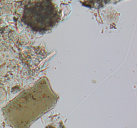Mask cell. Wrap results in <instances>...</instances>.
I'll return each instance as SVG.
<instances>
[{"mask_svg": "<svg viewBox=\"0 0 137 128\" xmlns=\"http://www.w3.org/2000/svg\"><path fill=\"white\" fill-rule=\"evenodd\" d=\"M26 15V22L35 31H44L51 28L53 25L52 10L46 13V6L34 5L28 11Z\"/></svg>", "mask_w": 137, "mask_h": 128, "instance_id": "6da1fadb", "label": "cell"}]
</instances>
